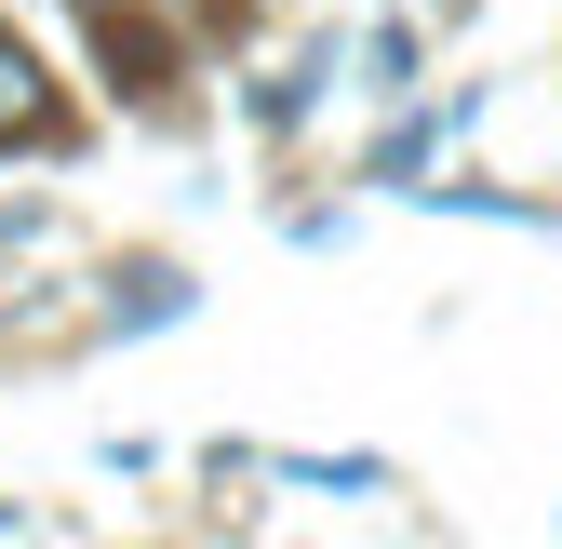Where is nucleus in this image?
Returning a JSON list of instances; mask_svg holds the SVG:
<instances>
[{
	"label": "nucleus",
	"instance_id": "obj_1",
	"mask_svg": "<svg viewBox=\"0 0 562 549\" xmlns=\"http://www.w3.org/2000/svg\"><path fill=\"white\" fill-rule=\"evenodd\" d=\"M27 134H41V67L0 41V148H27Z\"/></svg>",
	"mask_w": 562,
	"mask_h": 549
}]
</instances>
